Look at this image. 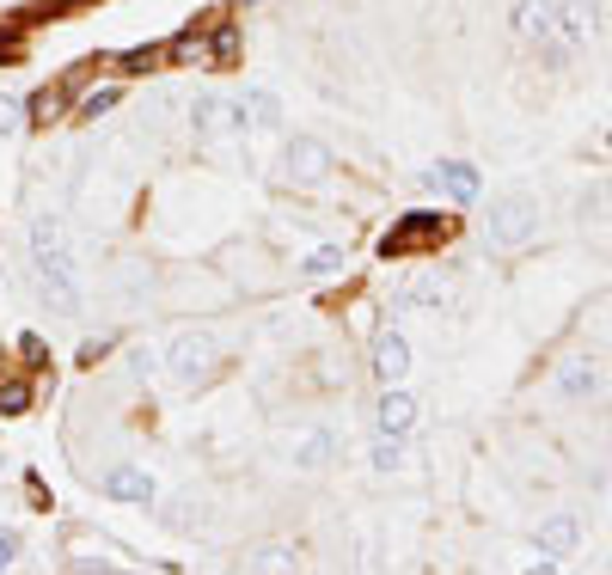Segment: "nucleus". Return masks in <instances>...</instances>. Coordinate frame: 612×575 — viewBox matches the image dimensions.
<instances>
[{
  "instance_id": "obj_1",
  "label": "nucleus",
  "mask_w": 612,
  "mask_h": 575,
  "mask_svg": "<svg viewBox=\"0 0 612 575\" xmlns=\"http://www.w3.org/2000/svg\"><path fill=\"white\" fill-rule=\"evenodd\" d=\"M31 251H37V282H43V301L56 312H80L86 306V282H80V264H74L68 239H62V221L43 214L31 227Z\"/></svg>"
},
{
  "instance_id": "obj_2",
  "label": "nucleus",
  "mask_w": 612,
  "mask_h": 575,
  "mask_svg": "<svg viewBox=\"0 0 612 575\" xmlns=\"http://www.w3.org/2000/svg\"><path fill=\"white\" fill-rule=\"evenodd\" d=\"M484 233H490V245L496 251H514V245H527V239L539 233V203L533 196H496L490 203V221H484Z\"/></svg>"
},
{
  "instance_id": "obj_3",
  "label": "nucleus",
  "mask_w": 612,
  "mask_h": 575,
  "mask_svg": "<svg viewBox=\"0 0 612 575\" xmlns=\"http://www.w3.org/2000/svg\"><path fill=\"white\" fill-rule=\"evenodd\" d=\"M442 239H453V221L447 214H429V208H416V214H405L392 233H386V257H410V251H429V245H442Z\"/></svg>"
},
{
  "instance_id": "obj_4",
  "label": "nucleus",
  "mask_w": 612,
  "mask_h": 575,
  "mask_svg": "<svg viewBox=\"0 0 612 575\" xmlns=\"http://www.w3.org/2000/svg\"><path fill=\"white\" fill-rule=\"evenodd\" d=\"M190 129H197V141L245 135V129H251V117H245V99H221V92L197 99V110H190Z\"/></svg>"
},
{
  "instance_id": "obj_5",
  "label": "nucleus",
  "mask_w": 612,
  "mask_h": 575,
  "mask_svg": "<svg viewBox=\"0 0 612 575\" xmlns=\"http://www.w3.org/2000/svg\"><path fill=\"white\" fill-rule=\"evenodd\" d=\"M214 355H221V343L208 337V331H184V337L171 343V379H184V386H197L208 368H214Z\"/></svg>"
},
{
  "instance_id": "obj_6",
  "label": "nucleus",
  "mask_w": 612,
  "mask_h": 575,
  "mask_svg": "<svg viewBox=\"0 0 612 575\" xmlns=\"http://www.w3.org/2000/svg\"><path fill=\"white\" fill-rule=\"evenodd\" d=\"M325 171H331V147H325V141H312V135L288 141V178H294V184H319Z\"/></svg>"
},
{
  "instance_id": "obj_7",
  "label": "nucleus",
  "mask_w": 612,
  "mask_h": 575,
  "mask_svg": "<svg viewBox=\"0 0 612 575\" xmlns=\"http://www.w3.org/2000/svg\"><path fill=\"white\" fill-rule=\"evenodd\" d=\"M374 373H380V379H386V386H398V379H405V373H410V343H405V337H392V331H386V337L374 343Z\"/></svg>"
},
{
  "instance_id": "obj_8",
  "label": "nucleus",
  "mask_w": 612,
  "mask_h": 575,
  "mask_svg": "<svg viewBox=\"0 0 612 575\" xmlns=\"http://www.w3.org/2000/svg\"><path fill=\"white\" fill-rule=\"evenodd\" d=\"M514 31H520V37H551V31H557L551 0H520V6H514Z\"/></svg>"
},
{
  "instance_id": "obj_9",
  "label": "nucleus",
  "mask_w": 612,
  "mask_h": 575,
  "mask_svg": "<svg viewBox=\"0 0 612 575\" xmlns=\"http://www.w3.org/2000/svg\"><path fill=\"white\" fill-rule=\"evenodd\" d=\"M104 484H110V496H123V502H153V477L141 472V466H117Z\"/></svg>"
},
{
  "instance_id": "obj_10",
  "label": "nucleus",
  "mask_w": 612,
  "mask_h": 575,
  "mask_svg": "<svg viewBox=\"0 0 612 575\" xmlns=\"http://www.w3.org/2000/svg\"><path fill=\"white\" fill-rule=\"evenodd\" d=\"M410 423H416V405H410L405 392L386 386V398H380V435H405Z\"/></svg>"
},
{
  "instance_id": "obj_11",
  "label": "nucleus",
  "mask_w": 612,
  "mask_h": 575,
  "mask_svg": "<svg viewBox=\"0 0 612 575\" xmlns=\"http://www.w3.org/2000/svg\"><path fill=\"white\" fill-rule=\"evenodd\" d=\"M435 184H442L447 196H477V166H466V160H447V166H435Z\"/></svg>"
},
{
  "instance_id": "obj_12",
  "label": "nucleus",
  "mask_w": 612,
  "mask_h": 575,
  "mask_svg": "<svg viewBox=\"0 0 612 575\" xmlns=\"http://www.w3.org/2000/svg\"><path fill=\"white\" fill-rule=\"evenodd\" d=\"M570 545H576V520H570V514H551V520L539 527V551L545 557H564Z\"/></svg>"
},
{
  "instance_id": "obj_13",
  "label": "nucleus",
  "mask_w": 612,
  "mask_h": 575,
  "mask_svg": "<svg viewBox=\"0 0 612 575\" xmlns=\"http://www.w3.org/2000/svg\"><path fill=\"white\" fill-rule=\"evenodd\" d=\"M325 459H331V435H325V429L301 435V447H294V466H301V472H319Z\"/></svg>"
},
{
  "instance_id": "obj_14",
  "label": "nucleus",
  "mask_w": 612,
  "mask_h": 575,
  "mask_svg": "<svg viewBox=\"0 0 612 575\" xmlns=\"http://www.w3.org/2000/svg\"><path fill=\"white\" fill-rule=\"evenodd\" d=\"M447 294H453V288H447L442 275H423V282H410V306H447Z\"/></svg>"
},
{
  "instance_id": "obj_15",
  "label": "nucleus",
  "mask_w": 612,
  "mask_h": 575,
  "mask_svg": "<svg viewBox=\"0 0 612 575\" xmlns=\"http://www.w3.org/2000/svg\"><path fill=\"white\" fill-rule=\"evenodd\" d=\"M301 270L312 275V282H319V275H337V270H343V251H337V245H319V251H312V257H306Z\"/></svg>"
},
{
  "instance_id": "obj_16",
  "label": "nucleus",
  "mask_w": 612,
  "mask_h": 575,
  "mask_svg": "<svg viewBox=\"0 0 612 575\" xmlns=\"http://www.w3.org/2000/svg\"><path fill=\"white\" fill-rule=\"evenodd\" d=\"M245 110H258V117H251L258 129H275V123H282V104H275V92H251V99H245Z\"/></svg>"
},
{
  "instance_id": "obj_17",
  "label": "nucleus",
  "mask_w": 612,
  "mask_h": 575,
  "mask_svg": "<svg viewBox=\"0 0 612 575\" xmlns=\"http://www.w3.org/2000/svg\"><path fill=\"white\" fill-rule=\"evenodd\" d=\"M245 563H251V570H294L301 557H294L288 545H264V551H258V557H245Z\"/></svg>"
},
{
  "instance_id": "obj_18",
  "label": "nucleus",
  "mask_w": 612,
  "mask_h": 575,
  "mask_svg": "<svg viewBox=\"0 0 612 575\" xmlns=\"http://www.w3.org/2000/svg\"><path fill=\"white\" fill-rule=\"evenodd\" d=\"M557 19H564V37H594V13H588V6H564V13H557Z\"/></svg>"
},
{
  "instance_id": "obj_19",
  "label": "nucleus",
  "mask_w": 612,
  "mask_h": 575,
  "mask_svg": "<svg viewBox=\"0 0 612 575\" xmlns=\"http://www.w3.org/2000/svg\"><path fill=\"white\" fill-rule=\"evenodd\" d=\"M557 386H564L570 398H581V392H594V386H600V373H594V368H581V362H576V368H564V379H557Z\"/></svg>"
},
{
  "instance_id": "obj_20",
  "label": "nucleus",
  "mask_w": 612,
  "mask_h": 575,
  "mask_svg": "<svg viewBox=\"0 0 612 575\" xmlns=\"http://www.w3.org/2000/svg\"><path fill=\"white\" fill-rule=\"evenodd\" d=\"M405 466H410V459H405V447L386 435V440L374 447V472H405Z\"/></svg>"
},
{
  "instance_id": "obj_21",
  "label": "nucleus",
  "mask_w": 612,
  "mask_h": 575,
  "mask_svg": "<svg viewBox=\"0 0 612 575\" xmlns=\"http://www.w3.org/2000/svg\"><path fill=\"white\" fill-rule=\"evenodd\" d=\"M25 405H31V386H19V379H13V386H0V410H13V416H19Z\"/></svg>"
},
{
  "instance_id": "obj_22",
  "label": "nucleus",
  "mask_w": 612,
  "mask_h": 575,
  "mask_svg": "<svg viewBox=\"0 0 612 575\" xmlns=\"http://www.w3.org/2000/svg\"><path fill=\"white\" fill-rule=\"evenodd\" d=\"M31 110H37V123H56V110H62V92H43Z\"/></svg>"
},
{
  "instance_id": "obj_23",
  "label": "nucleus",
  "mask_w": 612,
  "mask_h": 575,
  "mask_svg": "<svg viewBox=\"0 0 612 575\" xmlns=\"http://www.w3.org/2000/svg\"><path fill=\"white\" fill-rule=\"evenodd\" d=\"M13 129H19V104L0 92V135H13Z\"/></svg>"
},
{
  "instance_id": "obj_24",
  "label": "nucleus",
  "mask_w": 612,
  "mask_h": 575,
  "mask_svg": "<svg viewBox=\"0 0 612 575\" xmlns=\"http://www.w3.org/2000/svg\"><path fill=\"white\" fill-rule=\"evenodd\" d=\"M233 49H239V37H233V31L214 37V62H233Z\"/></svg>"
},
{
  "instance_id": "obj_25",
  "label": "nucleus",
  "mask_w": 612,
  "mask_h": 575,
  "mask_svg": "<svg viewBox=\"0 0 612 575\" xmlns=\"http://www.w3.org/2000/svg\"><path fill=\"white\" fill-rule=\"evenodd\" d=\"M153 62H160V49H136V56H129V74H147Z\"/></svg>"
},
{
  "instance_id": "obj_26",
  "label": "nucleus",
  "mask_w": 612,
  "mask_h": 575,
  "mask_svg": "<svg viewBox=\"0 0 612 575\" xmlns=\"http://www.w3.org/2000/svg\"><path fill=\"white\" fill-rule=\"evenodd\" d=\"M110 104H117V92H92V99H86V117H104Z\"/></svg>"
},
{
  "instance_id": "obj_27",
  "label": "nucleus",
  "mask_w": 612,
  "mask_h": 575,
  "mask_svg": "<svg viewBox=\"0 0 612 575\" xmlns=\"http://www.w3.org/2000/svg\"><path fill=\"white\" fill-rule=\"evenodd\" d=\"M13 551H19V545H13V539H6V533H0V570L13 563Z\"/></svg>"
}]
</instances>
